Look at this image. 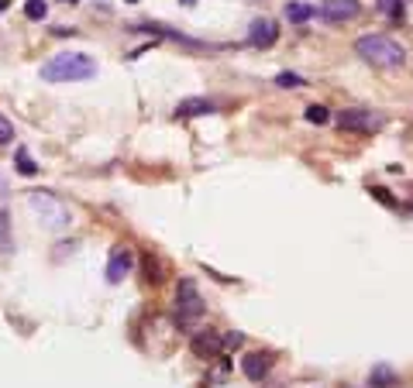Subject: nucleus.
Masks as SVG:
<instances>
[{"label":"nucleus","mask_w":413,"mask_h":388,"mask_svg":"<svg viewBox=\"0 0 413 388\" xmlns=\"http://www.w3.org/2000/svg\"><path fill=\"white\" fill-rule=\"evenodd\" d=\"M190 350H193L200 361H210V357L224 354V333H217V330H197V333L190 337Z\"/></svg>","instance_id":"423d86ee"},{"label":"nucleus","mask_w":413,"mask_h":388,"mask_svg":"<svg viewBox=\"0 0 413 388\" xmlns=\"http://www.w3.org/2000/svg\"><path fill=\"white\" fill-rule=\"evenodd\" d=\"M4 7H7V0H0V10H4Z\"/></svg>","instance_id":"b1692460"},{"label":"nucleus","mask_w":413,"mask_h":388,"mask_svg":"<svg viewBox=\"0 0 413 388\" xmlns=\"http://www.w3.org/2000/svg\"><path fill=\"white\" fill-rule=\"evenodd\" d=\"M18 168H21V175H35L38 172V165L31 161V155L24 148H18Z\"/></svg>","instance_id":"f3484780"},{"label":"nucleus","mask_w":413,"mask_h":388,"mask_svg":"<svg viewBox=\"0 0 413 388\" xmlns=\"http://www.w3.org/2000/svg\"><path fill=\"white\" fill-rule=\"evenodd\" d=\"M382 124H386V117L372 114V110H341L337 114V127L341 131H355V134H375Z\"/></svg>","instance_id":"39448f33"},{"label":"nucleus","mask_w":413,"mask_h":388,"mask_svg":"<svg viewBox=\"0 0 413 388\" xmlns=\"http://www.w3.org/2000/svg\"><path fill=\"white\" fill-rule=\"evenodd\" d=\"M245 344V333H238V330H231V333H224V350H234Z\"/></svg>","instance_id":"412c9836"},{"label":"nucleus","mask_w":413,"mask_h":388,"mask_svg":"<svg viewBox=\"0 0 413 388\" xmlns=\"http://www.w3.org/2000/svg\"><path fill=\"white\" fill-rule=\"evenodd\" d=\"M396 382H400V375H396L389 364H375V368L369 371V385L372 388H393Z\"/></svg>","instance_id":"f8f14e48"},{"label":"nucleus","mask_w":413,"mask_h":388,"mask_svg":"<svg viewBox=\"0 0 413 388\" xmlns=\"http://www.w3.org/2000/svg\"><path fill=\"white\" fill-rule=\"evenodd\" d=\"M97 76V62L86 52H59L41 66V79L45 82H80V79Z\"/></svg>","instance_id":"f257e3e1"},{"label":"nucleus","mask_w":413,"mask_h":388,"mask_svg":"<svg viewBox=\"0 0 413 388\" xmlns=\"http://www.w3.org/2000/svg\"><path fill=\"white\" fill-rule=\"evenodd\" d=\"M131 268H134V254H131V247L118 244V247L111 251V261H107V282H114V285L124 282Z\"/></svg>","instance_id":"6e6552de"},{"label":"nucleus","mask_w":413,"mask_h":388,"mask_svg":"<svg viewBox=\"0 0 413 388\" xmlns=\"http://www.w3.org/2000/svg\"><path fill=\"white\" fill-rule=\"evenodd\" d=\"M269 371H272V354L255 350V354H245V357H241V375H245L248 382H262Z\"/></svg>","instance_id":"9d476101"},{"label":"nucleus","mask_w":413,"mask_h":388,"mask_svg":"<svg viewBox=\"0 0 413 388\" xmlns=\"http://www.w3.org/2000/svg\"><path fill=\"white\" fill-rule=\"evenodd\" d=\"M28 203H31V210L38 213L41 224H45L48 231H62V227L69 224V210H66L52 193H31Z\"/></svg>","instance_id":"20e7f679"},{"label":"nucleus","mask_w":413,"mask_h":388,"mask_svg":"<svg viewBox=\"0 0 413 388\" xmlns=\"http://www.w3.org/2000/svg\"><path fill=\"white\" fill-rule=\"evenodd\" d=\"M179 3H183V7H193V3H197V0H179Z\"/></svg>","instance_id":"4be33fe9"},{"label":"nucleus","mask_w":413,"mask_h":388,"mask_svg":"<svg viewBox=\"0 0 413 388\" xmlns=\"http://www.w3.org/2000/svg\"><path fill=\"white\" fill-rule=\"evenodd\" d=\"M276 86H283V89H300V86H303V76H296V73H279V76H276Z\"/></svg>","instance_id":"a211bd4d"},{"label":"nucleus","mask_w":413,"mask_h":388,"mask_svg":"<svg viewBox=\"0 0 413 388\" xmlns=\"http://www.w3.org/2000/svg\"><path fill=\"white\" fill-rule=\"evenodd\" d=\"M10 141H14V124L0 114V145H10Z\"/></svg>","instance_id":"aec40b11"},{"label":"nucleus","mask_w":413,"mask_h":388,"mask_svg":"<svg viewBox=\"0 0 413 388\" xmlns=\"http://www.w3.org/2000/svg\"><path fill=\"white\" fill-rule=\"evenodd\" d=\"M317 14V7L314 3H303V0H293V3H286V21H293V24H303V21H310Z\"/></svg>","instance_id":"ddd939ff"},{"label":"nucleus","mask_w":413,"mask_h":388,"mask_svg":"<svg viewBox=\"0 0 413 388\" xmlns=\"http://www.w3.org/2000/svg\"><path fill=\"white\" fill-rule=\"evenodd\" d=\"M375 7H379L386 17H393V21L403 17V0H375Z\"/></svg>","instance_id":"2eb2a0df"},{"label":"nucleus","mask_w":413,"mask_h":388,"mask_svg":"<svg viewBox=\"0 0 413 388\" xmlns=\"http://www.w3.org/2000/svg\"><path fill=\"white\" fill-rule=\"evenodd\" d=\"M124 3H141V0H124Z\"/></svg>","instance_id":"5701e85b"},{"label":"nucleus","mask_w":413,"mask_h":388,"mask_svg":"<svg viewBox=\"0 0 413 388\" xmlns=\"http://www.w3.org/2000/svg\"><path fill=\"white\" fill-rule=\"evenodd\" d=\"M141 272H145V282H152V285H159V282L165 278L162 261H159V258H152V254H148V258L141 261Z\"/></svg>","instance_id":"4468645a"},{"label":"nucleus","mask_w":413,"mask_h":388,"mask_svg":"<svg viewBox=\"0 0 413 388\" xmlns=\"http://www.w3.org/2000/svg\"><path fill=\"white\" fill-rule=\"evenodd\" d=\"M214 100L206 96H190V100H179L176 103V117H204V114H214Z\"/></svg>","instance_id":"9b49d317"},{"label":"nucleus","mask_w":413,"mask_h":388,"mask_svg":"<svg viewBox=\"0 0 413 388\" xmlns=\"http://www.w3.org/2000/svg\"><path fill=\"white\" fill-rule=\"evenodd\" d=\"M355 52L375 69H400L407 62V48L386 35H362L355 41Z\"/></svg>","instance_id":"f03ea898"},{"label":"nucleus","mask_w":413,"mask_h":388,"mask_svg":"<svg viewBox=\"0 0 413 388\" xmlns=\"http://www.w3.org/2000/svg\"><path fill=\"white\" fill-rule=\"evenodd\" d=\"M276 38H279V24L272 17H255L248 24V45L251 48H272Z\"/></svg>","instance_id":"0eeeda50"},{"label":"nucleus","mask_w":413,"mask_h":388,"mask_svg":"<svg viewBox=\"0 0 413 388\" xmlns=\"http://www.w3.org/2000/svg\"><path fill=\"white\" fill-rule=\"evenodd\" d=\"M45 14H48V3H45V0H28V3H24V17H28V21H41Z\"/></svg>","instance_id":"dca6fc26"},{"label":"nucleus","mask_w":413,"mask_h":388,"mask_svg":"<svg viewBox=\"0 0 413 388\" xmlns=\"http://www.w3.org/2000/svg\"><path fill=\"white\" fill-rule=\"evenodd\" d=\"M358 10H362L358 0H328V3L321 7L324 21H330V24H344V21L358 17Z\"/></svg>","instance_id":"1a4fd4ad"},{"label":"nucleus","mask_w":413,"mask_h":388,"mask_svg":"<svg viewBox=\"0 0 413 388\" xmlns=\"http://www.w3.org/2000/svg\"><path fill=\"white\" fill-rule=\"evenodd\" d=\"M307 120H310V124H328V120H330L328 107H321V103H314V107H307Z\"/></svg>","instance_id":"6ab92c4d"},{"label":"nucleus","mask_w":413,"mask_h":388,"mask_svg":"<svg viewBox=\"0 0 413 388\" xmlns=\"http://www.w3.org/2000/svg\"><path fill=\"white\" fill-rule=\"evenodd\" d=\"M204 310L206 303L200 296V285L193 278H179V285H176V323L179 326H193L204 316Z\"/></svg>","instance_id":"7ed1b4c3"}]
</instances>
